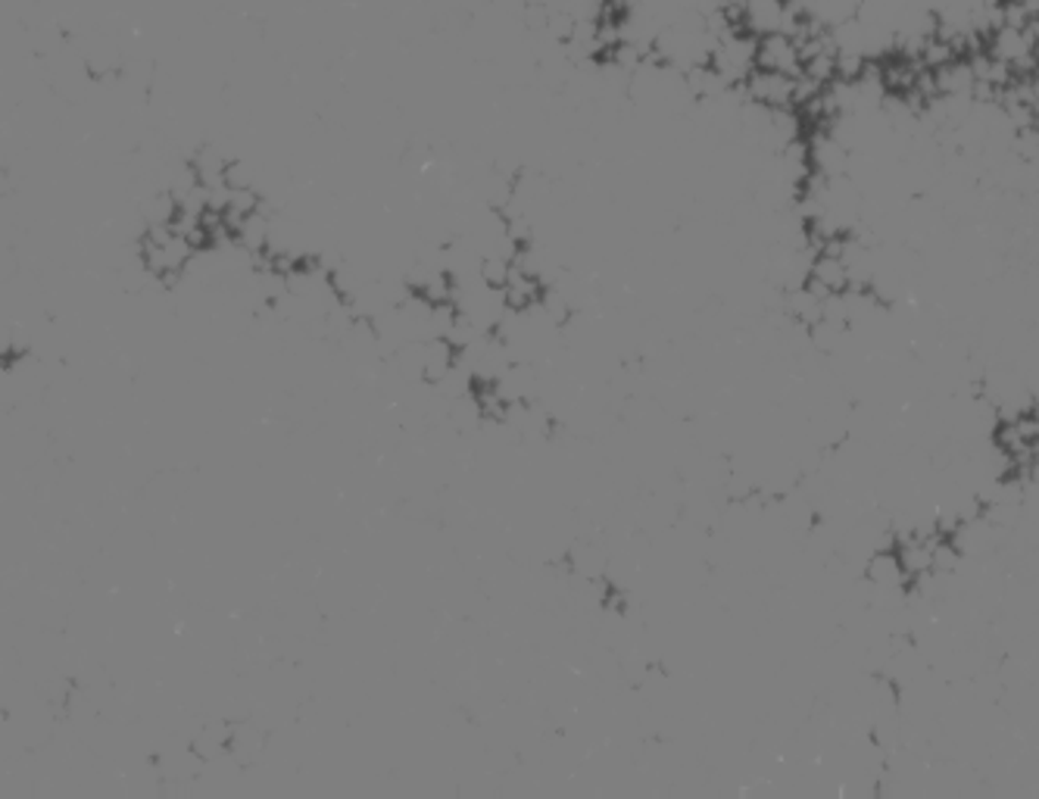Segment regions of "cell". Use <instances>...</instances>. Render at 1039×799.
Instances as JSON below:
<instances>
[{
	"instance_id": "6",
	"label": "cell",
	"mask_w": 1039,
	"mask_h": 799,
	"mask_svg": "<svg viewBox=\"0 0 1039 799\" xmlns=\"http://www.w3.org/2000/svg\"><path fill=\"white\" fill-rule=\"evenodd\" d=\"M862 572H865V581L881 590H906L909 584V572L899 560V550H887V547L874 550L862 565Z\"/></svg>"
},
{
	"instance_id": "7",
	"label": "cell",
	"mask_w": 1039,
	"mask_h": 799,
	"mask_svg": "<svg viewBox=\"0 0 1039 799\" xmlns=\"http://www.w3.org/2000/svg\"><path fill=\"white\" fill-rule=\"evenodd\" d=\"M1030 107H1034V122L1039 126V72L1030 75Z\"/></svg>"
},
{
	"instance_id": "5",
	"label": "cell",
	"mask_w": 1039,
	"mask_h": 799,
	"mask_svg": "<svg viewBox=\"0 0 1039 799\" xmlns=\"http://www.w3.org/2000/svg\"><path fill=\"white\" fill-rule=\"evenodd\" d=\"M758 69L768 72H783V75H802V47L796 38H790L787 32H775L758 38Z\"/></svg>"
},
{
	"instance_id": "2",
	"label": "cell",
	"mask_w": 1039,
	"mask_h": 799,
	"mask_svg": "<svg viewBox=\"0 0 1039 799\" xmlns=\"http://www.w3.org/2000/svg\"><path fill=\"white\" fill-rule=\"evenodd\" d=\"M990 57H996L999 63H1005L1015 75H1034L1039 72L1037 57H1034V35L1030 28L1018 25H999L996 32L987 38Z\"/></svg>"
},
{
	"instance_id": "1",
	"label": "cell",
	"mask_w": 1039,
	"mask_h": 799,
	"mask_svg": "<svg viewBox=\"0 0 1039 799\" xmlns=\"http://www.w3.org/2000/svg\"><path fill=\"white\" fill-rule=\"evenodd\" d=\"M715 72L728 82L731 87L746 85L749 75L758 69V38L749 35L746 28H734L728 32L724 38H718L712 44V60H709Z\"/></svg>"
},
{
	"instance_id": "4",
	"label": "cell",
	"mask_w": 1039,
	"mask_h": 799,
	"mask_svg": "<svg viewBox=\"0 0 1039 799\" xmlns=\"http://www.w3.org/2000/svg\"><path fill=\"white\" fill-rule=\"evenodd\" d=\"M746 91V101H753L758 107L768 109H793L796 107V79L793 75H783V72H768V69H756L749 75V82L743 85Z\"/></svg>"
},
{
	"instance_id": "3",
	"label": "cell",
	"mask_w": 1039,
	"mask_h": 799,
	"mask_svg": "<svg viewBox=\"0 0 1039 799\" xmlns=\"http://www.w3.org/2000/svg\"><path fill=\"white\" fill-rule=\"evenodd\" d=\"M812 291H818L822 297H834V294H846L852 287V275H849V266H846L843 254H840V240H834L830 247L818 250L812 257V269H808V281H805Z\"/></svg>"
}]
</instances>
